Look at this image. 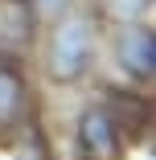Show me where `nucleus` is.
<instances>
[{
  "mask_svg": "<svg viewBox=\"0 0 156 160\" xmlns=\"http://www.w3.org/2000/svg\"><path fill=\"white\" fill-rule=\"evenodd\" d=\"M119 62L136 78H152V70H156V37H152V29H140V25L128 29L119 37Z\"/></svg>",
  "mask_w": 156,
  "mask_h": 160,
  "instance_id": "nucleus-3",
  "label": "nucleus"
},
{
  "mask_svg": "<svg viewBox=\"0 0 156 160\" xmlns=\"http://www.w3.org/2000/svg\"><path fill=\"white\" fill-rule=\"evenodd\" d=\"M90 62V21L82 17H66L53 33V49H49V70L53 78H78Z\"/></svg>",
  "mask_w": 156,
  "mask_h": 160,
  "instance_id": "nucleus-1",
  "label": "nucleus"
},
{
  "mask_svg": "<svg viewBox=\"0 0 156 160\" xmlns=\"http://www.w3.org/2000/svg\"><path fill=\"white\" fill-rule=\"evenodd\" d=\"M103 4H107V12H111L115 21H132V17L140 12L144 0H103Z\"/></svg>",
  "mask_w": 156,
  "mask_h": 160,
  "instance_id": "nucleus-5",
  "label": "nucleus"
},
{
  "mask_svg": "<svg viewBox=\"0 0 156 160\" xmlns=\"http://www.w3.org/2000/svg\"><path fill=\"white\" fill-rule=\"evenodd\" d=\"M78 144L86 152V160H115L119 156V140H115V123L107 111H86L78 123Z\"/></svg>",
  "mask_w": 156,
  "mask_h": 160,
  "instance_id": "nucleus-2",
  "label": "nucleus"
},
{
  "mask_svg": "<svg viewBox=\"0 0 156 160\" xmlns=\"http://www.w3.org/2000/svg\"><path fill=\"white\" fill-rule=\"evenodd\" d=\"M25 107V86L13 70H0V127H13Z\"/></svg>",
  "mask_w": 156,
  "mask_h": 160,
  "instance_id": "nucleus-4",
  "label": "nucleus"
},
{
  "mask_svg": "<svg viewBox=\"0 0 156 160\" xmlns=\"http://www.w3.org/2000/svg\"><path fill=\"white\" fill-rule=\"evenodd\" d=\"M33 4H37L45 17H53V12H62V8H66V0H33Z\"/></svg>",
  "mask_w": 156,
  "mask_h": 160,
  "instance_id": "nucleus-6",
  "label": "nucleus"
}]
</instances>
